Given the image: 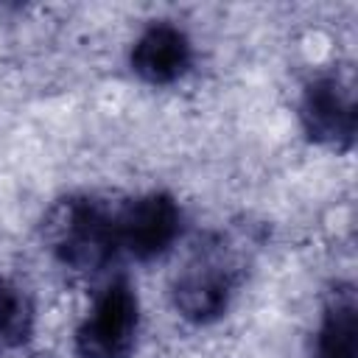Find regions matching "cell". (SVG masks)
Instances as JSON below:
<instances>
[{
	"instance_id": "1",
	"label": "cell",
	"mask_w": 358,
	"mask_h": 358,
	"mask_svg": "<svg viewBox=\"0 0 358 358\" xmlns=\"http://www.w3.org/2000/svg\"><path fill=\"white\" fill-rule=\"evenodd\" d=\"M45 232L59 263L73 271H101L120 252L117 210H109L92 196L62 199L50 210Z\"/></svg>"
},
{
	"instance_id": "2",
	"label": "cell",
	"mask_w": 358,
	"mask_h": 358,
	"mask_svg": "<svg viewBox=\"0 0 358 358\" xmlns=\"http://www.w3.org/2000/svg\"><path fill=\"white\" fill-rule=\"evenodd\" d=\"M140 299L126 277L112 280L76 330L78 358H129L137 344Z\"/></svg>"
},
{
	"instance_id": "3",
	"label": "cell",
	"mask_w": 358,
	"mask_h": 358,
	"mask_svg": "<svg viewBox=\"0 0 358 358\" xmlns=\"http://www.w3.org/2000/svg\"><path fill=\"white\" fill-rule=\"evenodd\" d=\"M299 120L308 140L336 151H350L358 129L352 84L338 73H322L310 78L302 90Z\"/></svg>"
},
{
	"instance_id": "4",
	"label": "cell",
	"mask_w": 358,
	"mask_h": 358,
	"mask_svg": "<svg viewBox=\"0 0 358 358\" xmlns=\"http://www.w3.org/2000/svg\"><path fill=\"white\" fill-rule=\"evenodd\" d=\"M182 232V210L171 193H145L117 210L120 252L137 260H154L165 255Z\"/></svg>"
},
{
	"instance_id": "5",
	"label": "cell",
	"mask_w": 358,
	"mask_h": 358,
	"mask_svg": "<svg viewBox=\"0 0 358 358\" xmlns=\"http://www.w3.org/2000/svg\"><path fill=\"white\" fill-rule=\"evenodd\" d=\"M235 294V268L215 252H207L185 266L173 280V305L179 316L193 324H210L221 319Z\"/></svg>"
},
{
	"instance_id": "6",
	"label": "cell",
	"mask_w": 358,
	"mask_h": 358,
	"mask_svg": "<svg viewBox=\"0 0 358 358\" xmlns=\"http://www.w3.org/2000/svg\"><path fill=\"white\" fill-rule=\"evenodd\" d=\"M193 64V45L179 25L154 22L131 48V70L154 87L179 81Z\"/></svg>"
},
{
	"instance_id": "7",
	"label": "cell",
	"mask_w": 358,
	"mask_h": 358,
	"mask_svg": "<svg viewBox=\"0 0 358 358\" xmlns=\"http://www.w3.org/2000/svg\"><path fill=\"white\" fill-rule=\"evenodd\" d=\"M358 347V302L350 285H338L322 313L313 358H355Z\"/></svg>"
},
{
	"instance_id": "8",
	"label": "cell",
	"mask_w": 358,
	"mask_h": 358,
	"mask_svg": "<svg viewBox=\"0 0 358 358\" xmlns=\"http://www.w3.org/2000/svg\"><path fill=\"white\" fill-rule=\"evenodd\" d=\"M36 324V310L31 294L8 280L0 277V344L3 347H22L31 341Z\"/></svg>"
}]
</instances>
